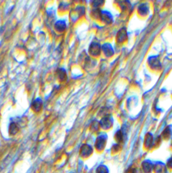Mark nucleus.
I'll list each match as a JSON object with an SVG mask.
<instances>
[{
    "label": "nucleus",
    "instance_id": "1",
    "mask_svg": "<svg viewBox=\"0 0 172 173\" xmlns=\"http://www.w3.org/2000/svg\"><path fill=\"white\" fill-rule=\"evenodd\" d=\"M89 53L93 55H98L100 53V45L97 43H93L89 47Z\"/></svg>",
    "mask_w": 172,
    "mask_h": 173
},
{
    "label": "nucleus",
    "instance_id": "2",
    "mask_svg": "<svg viewBox=\"0 0 172 173\" xmlns=\"http://www.w3.org/2000/svg\"><path fill=\"white\" fill-rule=\"evenodd\" d=\"M93 151V149L89 145H84L82 146L81 149H80V153L84 157L89 156Z\"/></svg>",
    "mask_w": 172,
    "mask_h": 173
},
{
    "label": "nucleus",
    "instance_id": "3",
    "mask_svg": "<svg viewBox=\"0 0 172 173\" xmlns=\"http://www.w3.org/2000/svg\"><path fill=\"white\" fill-rule=\"evenodd\" d=\"M66 28V24L64 21L60 20L55 24V29L58 32H63Z\"/></svg>",
    "mask_w": 172,
    "mask_h": 173
},
{
    "label": "nucleus",
    "instance_id": "4",
    "mask_svg": "<svg viewBox=\"0 0 172 173\" xmlns=\"http://www.w3.org/2000/svg\"><path fill=\"white\" fill-rule=\"evenodd\" d=\"M105 143V136L101 135L100 137L97 138L96 141V147L97 149H102L104 147Z\"/></svg>",
    "mask_w": 172,
    "mask_h": 173
},
{
    "label": "nucleus",
    "instance_id": "5",
    "mask_svg": "<svg viewBox=\"0 0 172 173\" xmlns=\"http://www.w3.org/2000/svg\"><path fill=\"white\" fill-rule=\"evenodd\" d=\"M42 101L40 99H37L36 100L33 101L32 104V109H33L34 112H38L41 109L42 107Z\"/></svg>",
    "mask_w": 172,
    "mask_h": 173
},
{
    "label": "nucleus",
    "instance_id": "6",
    "mask_svg": "<svg viewBox=\"0 0 172 173\" xmlns=\"http://www.w3.org/2000/svg\"><path fill=\"white\" fill-rule=\"evenodd\" d=\"M57 75L61 81H64L66 78V71L64 68H58L57 70Z\"/></svg>",
    "mask_w": 172,
    "mask_h": 173
},
{
    "label": "nucleus",
    "instance_id": "7",
    "mask_svg": "<svg viewBox=\"0 0 172 173\" xmlns=\"http://www.w3.org/2000/svg\"><path fill=\"white\" fill-rule=\"evenodd\" d=\"M112 122L111 120V119L109 117H105V118H103L101 120L100 124L103 128H108L110 127L111 125H112Z\"/></svg>",
    "mask_w": 172,
    "mask_h": 173
},
{
    "label": "nucleus",
    "instance_id": "8",
    "mask_svg": "<svg viewBox=\"0 0 172 173\" xmlns=\"http://www.w3.org/2000/svg\"><path fill=\"white\" fill-rule=\"evenodd\" d=\"M102 49L103 51H104V53H105V55H108V56H110V55H112L114 53V51H113L112 46L110 44H105V45H103Z\"/></svg>",
    "mask_w": 172,
    "mask_h": 173
},
{
    "label": "nucleus",
    "instance_id": "9",
    "mask_svg": "<svg viewBox=\"0 0 172 173\" xmlns=\"http://www.w3.org/2000/svg\"><path fill=\"white\" fill-rule=\"evenodd\" d=\"M101 18L103 21L107 22H110V21L112 20V17L110 13L107 12V11H102L101 12Z\"/></svg>",
    "mask_w": 172,
    "mask_h": 173
},
{
    "label": "nucleus",
    "instance_id": "10",
    "mask_svg": "<svg viewBox=\"0 0 172 173\" xmlns=\"http://www.w3.org/2000/svg\"><path fill=\"white\" fill-rule=\"evenodd\" d=\"M18 129H19L18 126L17 125L16 123H15V122L11 123L10 126H9V133H10L11 134H15L18 131Z\"/></svg>",
    "mask_w": 172,
    "mask_h": 173
}]
</instances>
